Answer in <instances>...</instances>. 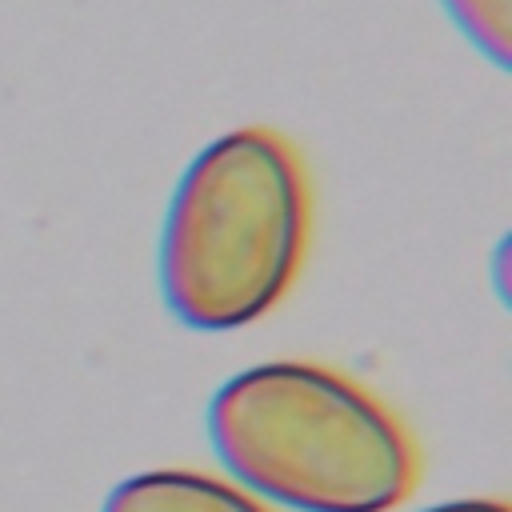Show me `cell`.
<instances>
[{"instance_id": "6da1fadb", "label": "cell", "mask_w": 512, "mask_h": 512, "mask_svg": "<svg viewBox=\"0 0 512 512\" xmlns=\"http://www.w3.org/2000/svg\"><path fill=\"white\" fill-rule=\"evenodd\" d=\"M208 436L236 480L292 512H388L420 476L396 412L312 360L228 376L208 404Z\"/></svg>"}, {"instance_id": "7a4b0ae2", "label": "cell", "mask_w": 512, "mask_h": 512, "mask_svg": "<svg viewBox=\"0 0 512 512\" xmlns=\"http://www.w3.org/2000/svg\"><path fill=\"white\" fill-rule=\"evenodd\" d=\"M312 196L300 152L248 124L204 144L184 168L164 232L160 292L180 324L228 332L268 316L308 252Z\"/></svg>"}, {"instance_id": "3957f363", "label": "cell", "mask_w": 512, "mask_h": 512, "mask_svg": "<svg viewBox=\"0 0 512 512\" xmlns=\"http://www.w3.org/2000/svg\"><path fill=\"white\" fill-rule=\"evenodd\" d=\"M100 512H268V508L220 476L192 468H152L120 480Z\"/></svg>"}, {"instance_id": "277c9868", "label": "cell", "mask_w": 512, "mask_h": 512, "mask_svg": "<svg viewBox=\"0 0 512 512\" xmlns=\"http://www.w3.org/2000/svg\"><path fill=\"white\" fill-rule=\"evenodd\" d=\"M444 12L456 20V28L496 64L508 68V44H512V0H440Z\"/></svg>"}, {"instance_id": "5b68a950", "label": "cell", "mask_w": 512, "mask_h": 512, "mask_svg": "<svg viewBox=\"0 0 512 512\" xmlns=\"http://www.w3.org/2000/svg\"><path fill=\"white\" fill-rule=\"evenodd\" d=\"M424 512H512L504 500H488V496H472V500H448V504H432Z\"/></svg>"}]
</instances>
